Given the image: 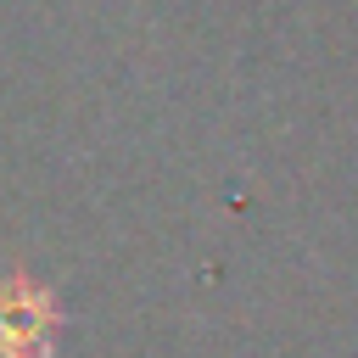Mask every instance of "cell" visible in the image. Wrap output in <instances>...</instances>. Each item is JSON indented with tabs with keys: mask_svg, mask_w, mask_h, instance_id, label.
<instances>
[{
	"mask_svg": "<svg viewBox=\"0 0 358 358\" xmlns=\"http://www.w3.org/2000/svg\"><path fill=\"white\" fill-rule=\"evenodd\" d=\"M56 336V302L50 291L28 285L22 274L0 280V358H39Z\"/></svg>",
	"mask_w": 358,
	"mask_h": 358,
	"instance_id": "6da1fadb",
	"label": "cell"
}]
</instances>
